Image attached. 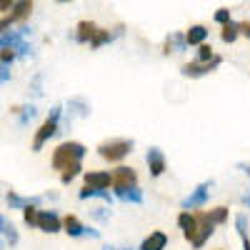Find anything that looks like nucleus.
<instances>
[{
	"label": "nucleus",
	"mask_w": 250,
	"mask_h": 250,
	"mask_svg": "<svg viewBox=\"0 0 250 250\" xmlns=\"http://www.w3.org/2000/svg\"><path fill=\"white\" fill-rule=\"evenodd\" d=\"M80 170H83V165H80V163H73V165H68V168L60 173V180L68 185V183H70V180H73L75 175H80Z\"/></svg>",
	"instance_id": "28"
},
{
	"label": "nucleus",
	"mask_w": 250,
	"mask_h": 250,
	"mask_svg": "<svg viewBox=\"0 0 250 250\" xmlns=\"http://www.w3.org/2000/svg\"><path fill=\"white\" fill-rule=\"evenodd\" d=\"M103 250H133V248H118V245H105Z\"/></svg>",
	"instance_id": "39"
},
{
	"label": "nucleus",
	"mask_w": 250,
	"mask_h": 250,
	"mask_svg": "<svg viewBox=\"0 0 250 250\" xmlns=\"http://www.w3.org/2000/svg\"><path fill=\"white\" fill-rule=\"evenodd\" d=\"M35 228H40L43 233H60L62 230V220L55 210H38L35 215Z\"/></svg>",
	"instance_id": "8"
},
{
	"label": "nucleus",
	"mask_w": 250,
	"mask_h": 250,
	"mask_svg": "<svg viewBox=\"0 0 250 250\" xmlns=\"http://www.w3.org/2000/svg\"><path fill=\"white\" fill-rule=\"evenodd\" d=\"M238 35H240V28H238V23H233V20H230V23H225L223 30H220V40H223V43H228V45L235 43Z\"/></svg>",
	"instance_id": "23"
},
{
	"label": "nucleus",
	"mask_w": 250,
	"mask_h": 250,
	"mask_svg": "<svg viewBox=\"0 0 250 250\" xmlns=\"http://www.w3.org/2000/svg\"><path fill=\"white\" fill-rule=\"evenodd\" d=\"M35 215H38V208H35V205H30V208H25L23 220H25L28 225H35Z\"/></svg>",
	"instance_id": "33"
},
{
	"label": "nucleus",
	"mask_w": 250,
	"mask_h": 250,
	"mask_svg": "<svg viewBox=\"0 0 250 250\" xmlns=\"http://www.w3.org/2000/svg\"><path fill=\"white\" fill-rule=\"evenodd\" d=\"M62 230H65L70 238H93V240H98V238H100V230H95V228H88V225H83L75 215L62 218Z\"/></svg>",
	"instance_id": "6"
},
{
	"label": "nucleus",
	"mask_w": 250,
	"mask_h": 250,
	"mask_svg": "<svg viewBox=\"0 0 250 250\" xmlns=\"http://www.w3.org/2000/svg\"><path fill=\"white\" fill-rule=\"evenodd\" d=\"M210 190H213V183L210 180L200 183L195 190L183 200V210H195V208H203L208 203V198H210Z\"/></svg>",
	"instance_id": "7"
},
{
	"label": "nucleus",
	"mask_w": 250,
	"mask_h": 250,
	"mask_svg": "<svg viewBox=\"0 0 250 250\" xmlns=\"http://www.w3.org/2000/svg\"><path fill=\"white\" fill-rule=\"evenodd\" d=\"M238 170H243V173L250 178V163H238Z\"/></svg>",
	"instance_id": "38"
},
{
	"label": "nucleus",
	"mask_w": 250,
	"mask_h": 250,
	"mask_svg": "<svg viewBox=\"0 0 250 250\" xmlns=\"http://www.w3.org/2000/svg\"><path fill=\"white\" fill-rule=\"evenodd\" d=\"M85 153H88V148L83 143H75V140L60 143L55 148V153H53V168L55 170H65L68 165H73V163H83Z\"/></svg>",
	"instance_id": "1"
},
{
	"label": "nucleus",
	"mask_w": 250,
	"mask_h": 250,
	"mask_svg": "<svg viewBox=\"0 0 250 250\" xmlns=\"http://www.w3.org/2000/svg\"><path fill=\"white\" fill-rule=\"evenodd\" d=\"M195 218H198V233H195V238H193L190 243H193L195 250H200V248L208 243V238L215 233V223L208 218V213H198Z\"/></svg>",
	"instance_id": "9"
},
{
	"label": "nucleus",
	"mask_w": 250,
	"mask_h": 250,
	"mask_svg": "<svg viewBox=\"0 0 250 250\" xmlns=\"http://www.w3.org/2000/svg\"><path fill=\"white\" fill-rule=\"evenodd\" d=\"M3 248H5V243H3V240H0V250H3Z\"/></svg>",
	"instance_id": "41"
},
{
	"label": "nucleus",
	"mask_w": 250,
	"mask_h": 250,
	"mask_svg": "<svg viewBox=\"0 0 250 250\" xmlns=\"http://www.w3.org/2000/svg\"><path fill=\"white\" fill-rule=\"evenodd\" d=\"M110 183H113V175L108 173V170H90V173H85V185H90V188H110Z\"/></svg>",
	"instance_id": "16"
},
{
	"label": "nucleus",
	"mask_w": 250,
	"mask_h": 250,
	"mask_svg": "<svg viewBox=\"0 0 250 250\" xmlns=\"http://www.w3.org/2000/svg\"><path fill=\"white\" fill-rule=\"evenodd\" d=\"M58 3H70V0H58Z\"/></svg>",
	"instance_id": "42"
},
{
	"label": "nucleus",
	"mask_w": 250,
	"mask_h": 250,
	"mask_svg": "<svg viewBox=\"0 0 250 250\" xmlns=\"http://www.w3.org/2000/svg\"><path fill=\"white\" fill-rule=\"evenodd\" d=\"M243 205H245V208H250V190L243 195Z\"/></svg>",
	"instance_id": "40"
},
{
	"label": "nucleus",
	"mask_w": 250,
	"mask_h": 250,
	"mask_svg": "<svg viewBox=\"0 0 250 250\" xmlns=\"http://www.w3.org/2000/svg\"><path fill=\"white\" fill-rule=\"evenodd\" d=\"M8 80H10V65L0 62V85H3V83H8Z\"/></svg>",
	"instance_id": "34"
},
{
	"label": "nucleus",
	"mask_w": 250,
	"mask_h": 250,
	"mask_svg": "<svg viewBox=\"0 0 250 250\" xmlns=\"http://www.w3.org/2000/svg\"><path fill=\"white\" fill-rule=\"evenodd\" d=\"M115 195L123 200V203H135V205H140L143 200H145V195H143V190L138 185H130V188H123V190H115Z\"/></svg>",
	"instance_id": "18"
},
{
	"label": "nucleus",
	"mask_w": 250,
	"mask_h": 250,
	"mask_svg": "<svg viewBox=\"0 0 250 250\" xmlns=\"http://www.w3.org/2000/svg\"><path fill=\"white\" fill-rule=\"evenodd\" d=\"M18 58V53L13 48H0V62H5V65H10V62Z\"/></svg>",
	"instance_id": "31"
},
{
	"label": "nucleus",
	"mask_w": 250,
	"mask_h": 250,
	"mask_svg": "<svg viewBox=\"0 0 250 250\" xmlns=\"http://www.w3.org/2000/svg\"><path fill=\"white\" fill-rule=\"evenodd\" d=\"M235 228H238V235H240V240H243V248L245 250H250V238H248V218L240 213V215H235Z\"/></svg>",
	"instance_id": "25"
},
{
	"label": "nucleus",
	"mask_w": 250,
	"mask_h": 250,
	"mask_svg": "<svg viewBox=\"0 0 250 250\" xmlns=\"http://www.w3.org/2000/svg\"><path fill=\"white\" fill-rule=\"evenodd\" d=\"M30 30L28 28H20V30H13V33H0V48H13L18 55H28L30 53V45L25 43V35Z\"/></svg>",
	"instance_id": "4"
},
{
	"label": "nucleus",
	"mask_w": 250,
	"mask_h": 250,
	"mask_svg": "<svg viewBox=\"0 0 250 250\" xmlns=\"http://www.w3.org/2000/svg\"><path fill=\"white\" fill-rule=\"evenodd\" d=\"M60 115H62V108L60 105H55L53 110H50V115H48V120L38 128V133H35V138H33V153H40L43 150V145L50 140V138H55L58 133H60Z\"/></svg>",
	"instance_id": "2"
},
{
	"label": "nucleus",
	"mask_w": 250,
	"mask_h": 250,
	"mask_svg": "<svg viewBox=\"0 0 250 250\" xmlns=\"http://www.w3.org/2000/svg\"><path fill=\"white\" fill-rule=\"evenodd\" d=\"M13 3H15V0H0V13H8L13 8Z\"/></svg>",
	"instance_id": "37"
},
{
	"label": "nucleus",
	"mask_w": 250,
	"mask_h": 250,
	"mask_svg": "<svg viewBox=\"0 0 250 250\" xmlns=\"http://www.w3.org/2000/svg\"><path fill=\"white\" fill-rule=\"evenodd\" d=\"M78 198H80V200H90V198H103V200H108V203H110V193L105 190V188H90V185L80 188Z\"/></svg>",
	"instance_id": "21"
},
{
	"label": "nucleus",
	"mask_w": 250,
	"mask_h": 250,
	"mask_svg": "<svg viewBox=\"0 0 250 250\" xmlns=\"http://www.w3.org/2000/svg\"><path fill=\"white\" fill-rule=\"evenodd\" d=\"M113 190H123V188H130V185H138V173L133 168H128V165H120V168H115L113 173Z\"/></svg>",
	"instance_id": "11"
},
{
	"label": "nucleus",
	"mask_w": 250,
	"mask_h": 250,
	"mask_svg": "<svg viewBox=\"0 0 250 250\" xmlns=\"http://www.w3.org/2000/svg\"><path fill=\"white\" fill-rule=\"evenodd\" d=\"M215 53H213V45H208V43H200L198 45V62H205V60H210Z\"/></svg>",
	"instance_id": "30"
},
{
	"label": "nucleus",
	"mask_w": 250,
	"mask_h": 250,
	"mask_svg": "<svg viewBox=\"0 0 250 250\" xmlns=\"http://www.w3.org/2000/svg\"><path fill=\"white\" fill-rule=\"evenodd\" d=\"M220 250H223V248H220Z\"/></svg>",
	"instance_id": "43"
},
{
	"label": "nucleus",
	"mask_w": 250,
	"mask_h": 250,
	"mask_svg": "<svg viewBox=\"0 0 250 250\" xmlns=\"http://www.w3.org/2000/svg\"><path fill=\"white\" fill-rule=\"evenodd\" d=\"M93 215H95V218H100V220H108V218H110V213H105V208H95Z\"/></svg>",
	"instance_id": "35"
},
{
	"label": "nucleus",
	"mask_w": 250,
	"mask_h": 250,
	"mask_svg": "<svg viewBox=\"0 0 250 250\" xmlns=\"http://www.w3.org/2000/svg\"><path fill=\"white\" fill-rule=\"evenodd\" d=\"M145 163H148V170H150L153 178H160L165 170H168V160H165L160 148H150L148 153H145Z\"/></svg>",
	"instance_id": "10"
},
{
	"label": "nucleus",
	"mask_w": 250,
	"mask_h": 250,
	"mask_svg": "<svg viewBox=\"0 0 250 250\" xmlns=\"http://www.w3.org/2000/svg\"><path fill=\"white\" fill-rule=\"evenodd\" d=\"M30 13H33V0H15L13 8L8 10L13 23H23V20L30 18Z\"/></svg>",
	"instance_id": "13"
},
{
	"label": "nucleus",
	"mask_w": 250,
	"mask_h": 250,
	"mask_svg": "<svg viewBox=\"0 0 250 250\" xmlns=\"http://www.w3.org/2000/svg\"><path fill=\"white\" fill-rule=\"evenodd\" d=\"M5 200H8V205H10V210H18V208H30V205H40V203H43V198H40V195L25 198V195H18L15 190H10V193L5 195Z\"/></svg>",
	"instance_id": "14"
},
{
	"label": "nucleus",
	"mask_w": 250,
	"mask_h": 250,
	"mask_svg": "<svg viewBox=\"0 0 250 250\" xmlns=\"http://www.w3.org/2000/svg\"><path fill=\"white\" fill-rule=\"evenodd\" d=\"M0 233L5 235V240H8L10 245H18V240H20V238H18V230H15V225H13V223H10V220H8V218L3 215V213H0Z\"/></svg>",
	"instance_id": "22"
},
{
	"label": "nucleus",
	"mask_w": 250,
	"mask_h": 250,
	"mask_svg": "<svg viewBox=\"0 0 250 250\" xmlns=\"http://www.w3.org/2000/svg\"><path fill=\"white\" fill-rule=\"evenodd\" d=\"M13 113H18V125H28L35 118V108L25 105V108H13Z\"/></svg>",
	"instance_id": "27"
},
{
	"label": "nucleus",
	"mask_w": 250,
	"mask_h": 250,
	"mask_svg": "<svg viewBox=\"0 0 250 250\" xmlns=\"http://www.w3.org/2000/svg\"><path fill=\"white\" fill-rule=\"evenodd\" d=\"M205 38H208V28L205 25H190L185 33V43L188 45H200L205 43Z\"/></svg>",
	"instance_id": "20"
},
{
	"label": "nucleus",
	"mask_w": 250,
	"mask_h": 250,
	"mask_svg": "<svg viewBox=\"0 0 250 250\" xmlns=\"http://www.w3.org/2000/svg\"><path fill=\"white\" fill-rule=\"evenodd\" d=\"M185 53L188 50V43H185V35L183 33H173L168 40H165V45H163V53L168 55V53Z\"/></svg>",
	"instance_id": "17"
},
{
	"label": "nucleus",
	"mask_w": 250,
	"mask_h": 250,
	"mask_svg": "<svg viewBox=\"0 0 250 250\" xmlns=\"http://www.w3.org/2000/svg\"><path fill=\"white\" fill-rule=\"evenodd\" d=\"M208 218H210L215 225H223V223L228 220V208H225V205L215 208V210H210V213H208Z\"/></svg>",
	"instance_id": "29"
},
{
	"label": "nucleus",
	"mask_w": 250,
	"mask_h": 250,
	"mask_svg": "<svg viewBox=\"0 0 250 250\" xmlns=\"http://www.w3.org/2000/svg\"><path fill=\"white\" fill-rule=\"evenodd\" d=\"M238 28H240V35L250 38V20H245V23H238Z\"/></svg>",
	"instance_id": "36"
},
{
	"label": "nucleus",
	"mask_w": 250,
	"mask_h": 250,
	"mask_svg": "<svg viewBox=\"0 0 250 250\" xmlns=\"http://www.w3.org/2000/svg\"><path fill=\"white\" fill-rule=\"evenodd\" d=\"M230 10H228V8H218V13H215V23L218 25H225V23H230Z\"/></svg>",
	"instance_id": "32"
},
{
	"label": "nucleus",
	"mask_w": 250,
	"mask_h": 250,
	"mask_svg": "<svg viewBox=\"0 0 250 250\" xmlns=\"http://www.w3.org/2000/svg\"><path fill=\"white\" fill-rule=\"evenodd\" d=\"M68 113H73V115H80V118H88L90 115V105L83 98H70V103H68Z\"/></svg>",
	"instance_id": "24"
},
{
	"label": "nucleus",
	"mask_w": 250,
	"mask_h": 250,
	"mask_svg": "<svg viewBox=\"0 0 250 250\" xmlns=\"http://www.w3.org/2000/svg\"><path fill=\"white\" fill-rule=\"evenodd\" d=\"M113 40V33L110 30H103V28H95L93 38H90V48H100V45H105Z\"/></svg>",
	"instance_id": "26"
},
{
	"label": "nucleus",
	"mask_w": 250,
	"mask_h": 250,
	"mask_svg": "<svg viewBox=\"0 0 250 250\" xmlns=\"http://www.w3.org/2000/svg\"><path fill=\"white\" fill-rule=\"evenodd\" d=\"M178 228L183 230V238H185V240H193L195 233H198V218H195L190 210H183V213L178 215Z\"/></svg>",
	"instance_id": "12"
},
{
	"label": "nucleus",
	"mask_w": 250,
	"mask_h": 250,
	"mask_svg": "<svg viewBox=\"0 0 250 250\" xmlns=\"http://www.w3.org/2000/svg\"><path fill=\"white\" fill-rule=\"evenodd\" d=\"M165 248H168V235H165L163 230H155L140 243L138 250H165Z\"/></svg>",
	"instance_id": "15"
},
{
	"label": "nucleus",
	"mask_w": 250,
	"mask_h": 250,
	"mask_svg": "<svg viewBox=\"0 0 250 250\" xmlns=\"http://www.w3.org/2000/svg\"><path fill=\"white\" fill-rule=\"evenodd\" d=\"M220 62H223V58L220 55H213L210 60H205V62H188V65H183L180 68V73L185 75V78H203V75H208V73H213L215 68H220Z\"/></svg>",
	"instance_id": "5"
},
{
	"label": "nucleus",
	"mask_w": 250,
	"mask_h": 250,
	"mask_svg": "<svg viewBox=\"0 0 250 250\" xmlns=\"http://www.w3.org/2000/svg\"><path fill=\"white\" fill-rule=\"evenodd\" d=\"M95 28H98V25L93 23V20H80L78 28H75V40H78V43H90Z\"/></svg>",
	"instance_id": "19"
},
{
	"label": "nucleus",
	"mask_w": 250,
	"mask_h": 250,
	"mask_svg": "<svg viewBox=\"0 0 250 250\" xmlns=\"http://www.w3.org/2000/svg\"><path fill=\"white\" fill-rule=\"evenodd\" d=\"M133 153V140L128 138H113V140H103L98 145V155L103 160H108V163H118L123 160L125 155H130Z\"/></svg>",
	"instance_id": "3"
}]
</instances>
